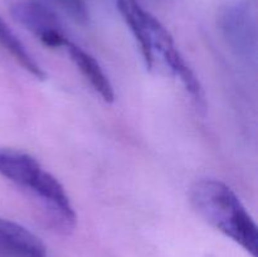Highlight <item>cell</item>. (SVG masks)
I'll use <instances>...</instances> for the list:
<instances>
[{
  "label": "cell",
  "instance_id": "cell-1",
  "mask_svg": "<svg viewBox=\"0 0 258 257\" xmlns=\"http://www.w3.org/2000/svg\"><path fill=\"white\" fill-rule=\"evenodd\" d=\"M189 198L202 218L236 242L252 257H257L256 222L226 183L218 179H201L191 185Z\"/></svg>",
  "mask_w": 258,
  "mask_h": 257
},
{
  "label": "cell",
  "instance_id": "cell-2",
  "mask_svg": "<svg viewBox=\"0 0 258 257\" xmlns=\"http://www.w3.org/2000/svg\"><path fill=\"white\" fill-rule=\"evenodd\" d=\"M0 175L37 198L58 228H75L77 216L64 186L37 159L24 151L0 148Z\"/></svg>",
  "mask_w": 258,
  "mask_h": 257
},
{
  "label": "cell",
  "instance_id": "cell-3",
  "mask_svg": "<svg viewBox=\"0 0 258 257\" xmlns=\"http://www.w3.org/2000/svg\"><path fill=\"white\" fill-rule=\"evenodd\" d=\"M219 28L227 44L237 55L256 59V18L247 3L236 2L227 5L219 19Z\"/></svg>",
  "mask_w": 258,
  "mask_h": 257
},
{
  "label": "cell",
  "instance_id": "cell-4",
  "mask_svg": "<svg viewBox=\"0 0 258 257\" xmlns=\"http://www.w3.org/2000/svg\"><path fill=\"white\" fill-rule=\"evenodd\" d=\"M12 14L19 24L49 48H64L70 42L57 15L35 0H20L12 5Z\"/></svg>",
  "mask_w": 258,
  "mask_h": 257
},
{
  "label": "cell",
  "instance_id": "cell-5",
  "mask_svg": "<svg viewBox=\"0 0 258 257\" xmlns=\"http://www.w3.org/2000/svg\"><path fill=\"white\" fill-rule=\"evenodd\" d=\"M0 257H47V247L24 226L0 218Z\"/></svg>",
  "mask_w": 258,
  "mask_h": 257
},
{
  "label": "cell",
  "instance_id": "cell-6",
  "mask_svg": "<svg viewBox=\"0 0 258 257\" xmlns=\"http://www.w3.org/2000/svg\"><path fill=\"white\" fill-rule=\"evenodd\" d=\"M64 49L70 55L73 65L77 67L81 75L90 83L91 87L98 93V96L105 102L112 103L115 101V90H113L110 78L102 70L98 60L92 54H90L87 50L73 43L72 40H70L66 44Z\"/></svg>",
  "mask_w": 258,
  "mask_h": 257
},
{
  "label": "cell",
  "instance_id": "cell-7",
  "mask_svg": "<svg viewBox=\"0 0 258 257\" xmlns=\"http://www.w3.org/2000/svg\"><path fill=\"white\" fill-rule=\"evenodd\" d=\"M0 47L9 53L10 57L18 62V65L27 71L37 80H45V72L39 63L34 59L18 35L10 29L9 25L0 18Z\"/></svg>",
  "mask_w": 258,
  "mask_h": 257
},
{
  "label": "cell",
  "instance_id": "cell-8",
  "mask_svg": "<svg viewBox=\"0 0 258 257\" xmlns=\"http://www.w3.org/2000/svg\"><path fill=\"white\" fill-rule=\"evenodd\" d=\"M60 7V9L64 10L75 22L80 24H86L90 19L88 14V8L86 5L85 0H53Z\"/></svg>",
  "mask_w": 258,
  "mask_h": 257
}]
</instances>
